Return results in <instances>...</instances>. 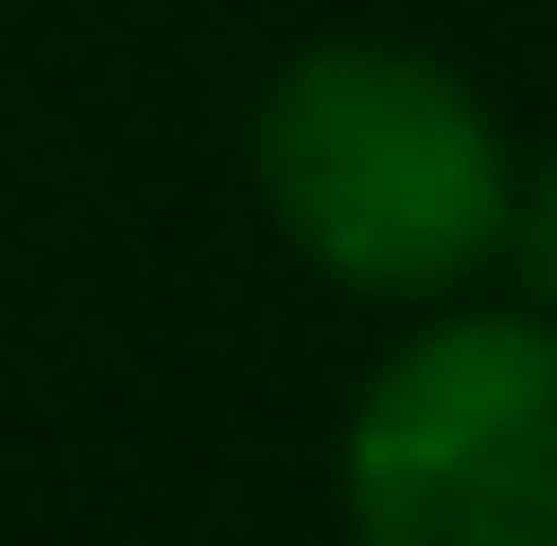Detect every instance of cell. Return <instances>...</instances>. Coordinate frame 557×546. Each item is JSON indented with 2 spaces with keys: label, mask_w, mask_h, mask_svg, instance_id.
Instances as JSON below:
<instances>
[{
  "label": "cell",
  "mask_w": 557,
  "mask_h": 546,
  "mask_svg": "<svg viewBox=\"0 0 557 546\" xmlns=\"http://www.w3.org/2000/svg\"><path fill=\"white\" fill-rule=\"evenodd\" d=\"M273 228L352 296H455L512 239V148L490 103L421 46L331 35L262 91L250 126Z\"/></svg>",
  "instance_id": "cell-1"
},
{
  "label": "cell",
  "mask_w": 557,
  "mask_h": 546,
  "mask_svg": "<svg viewBox=\"0 0 557 546\" xmlns=\"http://www.w3.org/2000/svg\"><path fill=\"white\" fill-rule=\"evenodd\" d=\"M342 524L352 546H557V319H421L352 399Z\"/></svg>",
  "instance_id": "cell-2"
},
{
  "label": "cell",
  "mask_w": 557,
  "mask_h": 546,
  "mask_svg": "<svg viewBox=\"0 0 557 546\" xmlns=\"http://www.w3.org/2000/svg\"><path fill=\"white\" fill-rule=\"evenodd\" d=\"M512 262H523V296H535V319H557V160L512 194Z\"/></svg>",
  "instance_id": "cell-3"
}]
</instances>
